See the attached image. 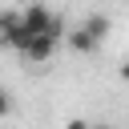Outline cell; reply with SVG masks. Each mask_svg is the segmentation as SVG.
<instances>
[{"instance_id": "7a4b0ae2", "label": "cell", "mask_w": 129, "mask_h": 129, "mask_svg": "<svg viewBox=\"0 0 129 129\" xmlns=\"http://www.w3.org/2000/svg\"><path fill=\"white\" fill-rule=\"evenodd\" d=\"M20 24H24V28L32 32V36H52L56 44L64 40V20H60L56 12H48L44 4H36V0L20 8Z\"/></svg>"}, {"instance_id": "52a82bcc", "label": "cell", "mask_w": 129, "mask_h": 129, "mask_svg": "<svg viewBox=\"0 0 129 129\" xmlns=\"http://www.w3.org/2000/svg\"><path fill=\"white\" fill-rule=\"evenodd\" d=\"M89 129H113V125H105V121H101V125H89Z\"/></svg>"}, {"instance_id": "3957f363", "label": "cell", "mask_w": 129, "mask_h": 129, "mask_svg": "<svg viewBox=\"0 0 129 129\" xmlns=\"http://www.w3.org/2000/svg\"><path fill=\"white\" fill-rule=\"evenodd\" d=\"M52 52H56V40H52V36H32L20 56H24L28 64H44V60H52Z\"/></svg>"}, {"instance_id": "8992f818", "label": "cell", "mask_w": 129, "mask_h": 129, "mask_svg": "<svg viewBox=\"0 0 129 129\" xmlns=\"http://www.w3.org/2000/svg\"><path fill=\"white\" fill-rule=\"evenodd\" d=\"M121 81H125V85H129V60H125V64H121Z\"/></svg>"}, {"instance_id": "6da1fadb", "label": "cell", "mask_w": 129, "mask_h": 129, "mask_svg": "<svg viewBox=\"0 0 129 129\" xmlns=\"http://www.w3.org/2000/svg\"><path fill=\"white\" fill-rule=\"evenodd\" d=\"M105 36H109V16H101V12L85 16L73 32H64V40H69V48H73V52H97Z\"/></svg>"}, {"instance_id": "277c9868", "label": "cell", "mask_w": 129, "mask_h": 129, "mask_svg": "<svg viewBox=\"0 0 129 129\" xmlns=\"http://www.w3.org/2000/svg\"><path fill=\"white\" fill-rule=\"evenodd\" d=\"M8 113H12V93H8L4 85H0V121H4Z\"/></svg>"}, {"instance_id": "5b68a950", "label": "cell", "mask_w": 129, "mask_h": 129, "mask_svg": "<svg viewBox=\"0 0 129 129\" xmlns=\"http://www.w3.org/2000/svg\"><path fill=\"white\" fill-rule=\"evenodd\" d=\"M64 129H89V121H81V117H73V121H64Z\"/></svg>"}]
</instances>
